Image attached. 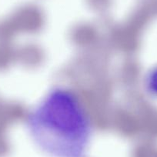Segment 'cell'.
Wrapping results in <instances>:
<instances>
[{"label":"cell","instance_id":"7a4b0ae2","mask_svg":"<svg viewBox=\"0 0 157 157\" xmlns=\"http://www.w3.org/2000/svg\"><path fill=\"white\" fill-rule=\"evenodd\" d=\"M146 86L151 95L157 97V66L148 73L146 79Z\"/></svg>","mask_w":157,"mask_h":157},{"label":"cell","instance_id":"6da1fadb","mask_svg":"<svg viewBox=\"0 0 157 157\" xmlns=\"http://www.w3.org/2000/svg\"><path fill=\"white\" fill-rule=\"evenodd\" d=\"M26 128L39 146L59 157H80L93 134L84 104L64 87L53 88L35 105L27 116Z\"/></svg>","mask_w":157,"mask_h":157}]
</instances>
